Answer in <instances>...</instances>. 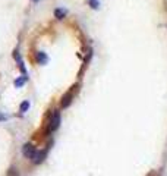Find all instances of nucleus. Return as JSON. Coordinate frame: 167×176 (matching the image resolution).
<instances>
[{
  "mask_svg": "<svg viewBox=\"0 0 167 176\" xmlns=\"http://www.w3.org/2000/svg\"><path fill=\"white\" fill-rule=\"evenodd\" d=\"M59 125H60V113H59V110H54L50 115L49 122H47V134L54 132L59 128Z\"/></svg>",
  "mask_w": 167,
  "mask_h": 176,
  "instance_id": "1",
  "label": "nucleus"
},
{
  "mask_svg": "<svg viewBox=\"0 0 167 176\" xmlns=\"http://www.w3.org/2000/svg\"><path fill=\"white\" fill-rule=\"evenodd\" d=\"M22 153H24V156H25L27 158H30V160H34L38 151H37V148L34 147L33 144H30V142H28V144H25V145L22 147Z\"/></svg>",
  "mask_w": 167,
  "mask_h": 176,
  "instance_id": "2",
  "label": "nucleus"
},
{
  "mask_svg": "<svg viewBox=\"0 0 167 176\" xmlns=\"http://www.w3.org/2000/svg\"><path fill=\"white\" fill-rule=\"evenodd\" d=\"M76 88H78V85H73V87L70 88L66 94L62 97V107H67V106L72 103V98L75 97V91H76Z\"/></svg>",
  "mask_w": 167,
  "mask_h": 176,
  "instance_id": "3",
  "label": "nucleus"
},
{
  "mask_svg": "<svg viewBox=\"0 0 167 176\" xmlns=\"http://www.w3.org/2000/svg\"><path fill=\"white\" fill-rule=\"evenodd\" d=\"M46 154H47V150L37 153V156H35V158H34L33 161L35 163V164H40V163H43V161H44V158H46Z\"/></svg>",
  "mask_w": 167,
  "mask_h": 176,
  "instance_id": "4",
  "label": "nucleus"
},
{
  "mask_svg": "<svg viewBox=\"0 0 167 176\" xmlns=\"http://www.w3.org/2000/svg\"><path fill=\"white\" fill-rule=\"evenodd\" d=\"M37 62L40 63V65H44V63H47L49 62V57H47V54L43 52H38L37 53Z\"/></svg>",
  "mask_w": 167,
  "mask_h": 176,
  "instance_id": "5",
  "label": "nucleus"
},
{
  "mask_svg": "<svg viewBox=\"0 0 167 176\" xmlns=\"http://www.w3.org/2000/svg\"><path fill=\"white\" fill-rule=\"evenodd\" d=\"M67 10L66 9H63V7H56L54 9V16L57 18V19H63V18L66 16Z\"/></svg>",
  "mask_w": 167,
  "mask_h": 176,
  "instance_id": "6",
  "label": "nucleus"
},
{
  "mask_svg": "<svg viewBox=\"0 0 167 176\" xmlns=\"http://www.w3.org/2000/svg\"><path fill=\"white\" fill-rule=\"evenodd\" d=\"M25 82H27V76L24 75V76H21V78H16L13 84H15V87H22Z\"/></svg>",
  "mask_w": 167,
  "mask_h": 176,
  "instance_id": "7",
  "label": "nucleus"
},
{
  "mask_svg": "<svg viewBox=\"0 0 167 176\" xmlns=\"http://www.w3.org/2000/svg\"><path fill=\"white\" fill-rule=\"evenodd\" d=\"M30 101H27V100H25V101H22V104H21V107H19V112H21V113H25V112H28V109H30Z\"/></svg>",
  "mask_w": 167,
  "mask_h": 176,
  "instance_id": "8",
  "label": "nucleus"
},
{
  "mask_svg": "<svg viewBox=\"0 0 167 176\" xmlns=\"http://www.w3.org/2000/svg\"><path fill=\"white\" fill-rule=\"evenodd\" d=\"M88 3H89V6L92 9H98L100 7V1L98 0H88Z\"/></svg>",
  "mask_w": 167,
  "mask_h": 176,
  "instance_id": "9",
  "label": "nucleus"
},
{
  "mask_svg": "<svg viewBox=\"0 0 167 176\" xmlns=\"http://www.w3.org/2000/svg\"><path fill=\"white\" fill-rule=\"evenodd\" d=\"M7 176H19V172H18L15 167H12V169L7 170Z\"/></svg>",
  "mask_w": 167,
  "mask_h": 176,
  "instance_id": "10",
  "label": "nucleus"
},
{
  "mask_svg": "<svg viewBox=\"0 0 167 176\" xmlns=\"http://www.w3.org/2000/svg\"><path fill=\"white\" fill-rule=\"evenodd\" d=\"M4 119H6V116L4 115H0V121H4Z\"/></svg>",
  "mask_w": 167,
  "mask_h": 176,
  "instance_id": "11",
  "label": "nucleus"
},
{
  "mask_svg": "<svg viewBox=\"0 0 167 176\" xmlns=\"http://www.w3.org/2000/svg\"><path fill=\"white\" fill-rule=\"evenodd\" d=\"M33 1H35V3H37V1H40V0H33Z\"/></svg>",
  "mask_w": 167,
  "mask_h": 176,
  "instance_id": "12",
  "label": "nucleus"
}]
</instances>
